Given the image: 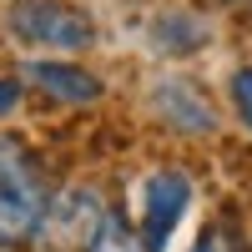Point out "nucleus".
<instances>
[{
	"label": "nucleus",
	"mask_w": 252,
	"mask_h": 252,
	"mask_svg": "<svg viewBox=\"0 0 252 252\" xmlns=\"http://www.w3.org/2000/svg\"><path fill=\"white\" fill-rule=\"evenodd\" d=\"M20 86H26L20 76H0V116H10L20 106Z\"/></svg>",
	"instance_id": "9b49d317"
},
{
	"label": "nucleus",
	"mask_w": 252,
	"mask_h": 252,
	"mask_svg": "<svg viewBox=\"0 0 252 252\" xmlns=\"http://www.w3.org/2000/svg\"><path fill=\"white\" fill-rule=\"evenodd\" d=\"M187 207H192V177L187 172L161 166V172L146 177V187H141V217H136V232H141L146 252H166L172 232L187 217Z\"/></svg>",
	"instance_id": "20e7f679"
},
{
	"label": "nucleus",
	"mask_w": 252,
	"mask_h": 252,
	"mask_svg": "<svg viewBox=\"0 0 252 252\" xmlns=\"http://www.w3.org/2000/svg\"><path fill=\"white\" fill-rule=\"evenodd\" d=\"M192 252H247V247H242V237L232 232V227H217V222H212V227L192 242Z\"/></svg>",
	"instance_id": "9d476101"
},
{
	"label": "nucleus",
	"mask_w": 252,
	"mask_h": 252,
	"mask_svg": "<svg viewBox=\"0 0 252 252\" xmlns=\"http://www.w3.org/2000/svg\"><path fill=\"white\" fill-rule=\"evenodd\" d=\"M152 40H157V51H166V56H187V51L207 46V26H202L197 15H182V10H172V15H161V20H157Z\"/></svg>",
	"instance_id": "0eeeda50"
},
{
	"label": "nucleus",
	"mask_w": 252,
	"mask_h": 252,
	"mask_svg": "<svg viewBox=\"0 0 252 252\" xmlns=\"http://www.w3.org/2000/svg\"><path fill=\"white\" fill-rule=\"evenodd\" d=\"M227 96H232V111H237V121L252 131V61L232 71V81H227Z\"/></svg>",
	"instance_id": "1a4fd4ad"
},
{
	"label": "nucleus",
	"mask_w": 252,
	"mask_h": 252,
	"mask_svg": "<svg viewBox=\"0 0 252 252\" xmlns=\"http://www.w3.org/2000/svg\"><path fill=\"white\" fill-rule=\"evenodd\" d=\"M86 252H146V242H141V232H136V222L111 207V212L101 217V232H96V242H91Z\"/></svg>",
	"instance_id": "6e6552de"
},
{
	"label": "nucleus",
	"mask_w": 252,
	"mask_h": 252,
	"mask_svg": "<svg viewBox=\"0 0 252 252\" xmlns=\"http://www.w3.org/2000/svg\"><path fill=\"white\" fill-rule=\"evenodd\" d=\"M227 5H232V0H227Z\"/></svg>",
	"instance_id": "f8f14e48"
},
{
	"label": "nucleus",
	"mask_w": 252,
	"mask_h": 252,
	"mask_svg": "<svg viewBox=\"0 0 252 252\" xmlns=\"http://www.w3.org/2000/svg\"><path fill=\"white\" fill-rule=\"evenodd\" d=\"M111 207L101 202L96 187H66L51 197V212L35 232V252H86L101 232V217Z\"/></svg>",
	"instance_id": "7ed1b4c3"
},
{
	"label": "nucleus",
	"mask_w": 252,
	"mask_h": 252,
	"mask_svg": "<svg viewBox=\"0 0 252 252\" xmlns=\"http://www.w3.org/2000/svg\"><path fill=\"white\" fill-rule=\"evenodd\" d=\"M51 182L20 141L0 136V247H26L35 242L40 222L51 212Z\"/></svg>",
	"instance_id": "f257e3e1"
},
{
	"label": "nucleus",
	"mask_w": 252,
	"mask_h": 252,
	"mask_svg": "<svg viewBox=\"0 0 252 252\" xmlns=\"http://www.w3.org/2000/svg\"><path fill=\"white\" fill-rule=\"evenodd\" d=\"M20 81L26 86H35L46 101H56V106H91V101H101V76L76 66V61H26L20 66Z\"/></svg>",
	"instance_id": "423d86ee"
},
{
	"label": "nucleus",
	"mask_w": 252,
	"mask_h": 252,
	"mask_svg": "<svg viewBox=\"0 0 252 252\" xmlns=\"http://www.w3.org/2000/svg\"><path fill=\"white\" fill-rule=\"evenodd\" d=\"M5 31L20 46H35L46 56H71V51H86L96 40L91 15L66 5V0H15L5 10Z\"/></svg>",
	"instance_id": "f03ea898"
},
{
	"label": "nucleus",
	"mask_w": 252,
	"mask_h": 252,
	"mask_svg": "<svg viewBox=\"0 0 252 252\" xmlns=\"http://www.w3.org/2000/svg\"><path fill=\"white\" fill-rule=\"evenodd\" d=\"M146 106H152V116L161 126H172V131H187V136L217 131L212 101H207V91L197 86V81H187V76H161L152 86V96H146Z\"/></svg>",
	"instance_id": "39448f33"
}]
</instances>
